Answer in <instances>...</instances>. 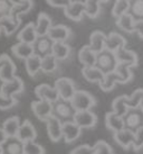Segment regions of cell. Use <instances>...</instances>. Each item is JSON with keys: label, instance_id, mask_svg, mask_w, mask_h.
<instances>
[{"label": "cell", "instance_id": "5bb4252c", "mask_svg": "<svg viewBox=\"0 0 143 154\" xmlns=\"http://www.w3.org/2000/svg\"><path fill=\"white\" fill-rule=\"evenodd\" d=\"M35 94L39 99L49 101L51 103L59 99L58 92H57L56 88L49 86V85H46V83H42V85H39V86L36 87Z\"/></svg>", "mask_w": 143, "mask_h": 154}, {"label": "cell", "instance_id": "bcb514c9", "mask_svg": "<svg viewBox=\"0 0 143 154\" xmlns=\"http://www.w3.org/2000/svg\"><path fill=\"white\" fill-rule=\"evenodd\" d=\"M132 149L134 151H140L141 149H143V127L135 132V140Z\"/></svg>", "mask_w": 143, "mask_h": 154}, {"label": "cell", "instance_id": "7a4b0ae2", "mask_svg": "<svg viewBox=\"0 0 143 154\" xmlns=\"http://www.w3.org/2000/svg\"><path fill=\"white\" fill-rule=\"evenodd\" d=\"M75 112L76 110L68 100H63L59 98L58 100L53 103V116L62 123L73 120Z\"/></svg>", "mask_w": 143, "mask_h": 154}, {"label": "cell", "instance_id": "603a6c76", "mask_svg": "<svg viewBox=\"0 0 143 154\" xmlns=\"http://www.w3.org/2000/svg\"><path fill=\"white\" fill-rule=\"evenodd\" d=\"M105 42H106V35L103 32H101V30H95L89 36V46L95 53H98V52L103 51L105 48Z\"/></svg>", "mask_w": 143, "mask_h": 154}, {"label": "cell", "instance_id": "1f68e13d", "mask_svg": "<svg viewBox=\"0 0 143 154\" xmlns=\"http://www.w3.org/2000/svg\"><path fill=\"white\" fill-rule=\"evenodd\" d=\"M116 83H121V78L115 71H113V72L106 73L104 75V79L98 85L103 91H111L114 89Z\"/></svg>", "mask_w": 143, "mask_h": 154}, {"label": "cell", "instance_id": "5b68a950", "mask_svg": "<svg viewBox=\"0 0 143 154\" xmlns=\"http://www.w3.org/2000/svg\"><path fill=\"white\" fill-rule=\"evenodd\" d=\"M54 87L56 88L58 96L63 100H68L71 101L72 97L76 92L75 82L69 78H59L55 81Z\"/></svg>", "mask_w": 143, "mask_h": 154}, {"label": "cell", "instance_id": "8fae6325", "mask_svg": "<svg viewBox=\"0 0 143 154\" xmlns=\"http://www.w3.org/2000/svg\"><path fill=\"white\" fill-rule=\"evenodd\" d=\"M65 16L74 22H80L85 15V5L83 1H71L67 7L64 8Z\"/></svg>", "mask_w": 143, "mask_h": 154}, {"label": "cell", "instance_id": "cb8c5ba5", "mask_svg": "<svg viewBox=\"0 0 143 154\" xmlns=\"http://www.w3.org/2000/svg\"><path fill=\"white\" fill-rule=\"evenodd\" d=\"M78 61L84 66H94L96 62V53L89 45H85L78 52Z\"/></svg>", "mask_w": 143, "mask_h": 154}, {"label": "cell", "instance_id": "7c38bea8", "mask_svg": "<svg viewBox=\"0 0 143 154\" xmlns=\"http://www.w3.org/2000/svg\"><path fill=\"white\" fill-rule=\"evenodd\" d=\"M115 55H116L118 63H123V64L129 65L130 68H135L139 64L138 54L134 51L127 50L125 46L118 48V51L115 52Z\"/></svg>", "mask_w": 143, "mask_h": 154}, {"label": "cell", "instance_id": "d6986e66", "mask_svg": "<svg viewBox=\"0 0 143 154\" xmlns=\"http://www.w3.org/2000/svg\"><path fill=\"white\" fill-rule=\"evenodd\" d=\"M126 45V39L123 37L121 34L112 32L106 36V42H105V48L109 51L116 52L118 48L124 47Z\"/></svg>", "mask_w": 143, "mask_h": 154}, {"label": "cell", "instance_id": "680465c9", "mask_svg": "<svg viewBox=\"0 0 143 154\" xmlns=\"http://www.w3.org/2000/svg\"><path fill=\"white\" fill-rule=\"evenodd\" d=\"M0 32H1V28H0Z\"/></svg>", "mask_w": 143, "mask_h": 154}, {"label": "cell", "instance_id": "9a60e30c", "mask_svg": "<svg viewBox=\"0 0 143 154\" xmlns=\"http://www.w3.org/2000/svg\"><path fill=\"white\" fill-rule=\"evenodd\" d=\"M24 91V82L20 78L16 77L13 80L8 82H4L2 90H1V96L6 98H11L16 94H20Z\"/></svg>", "mask_w": 143, "mask_h": 154}, {"label": "cell", "instance_id": "f6af8a7d", "mask_svg": "<svg viewBox=\"0 0 143 154\" xmlns=\"http://www.w3.org/2000/svg\"><path fill=\"white\" fill-rule=\"evenodd\" d=\"M71 154H95V150H94V146L83 144V145L76 146L71 152Z\"/></svg>", "mask_w": 143, "mask_h": 154}, {"label": "cell", "instance_id": "44dd1931", "mask_svg": "<svg viewBox=\"0 0 143 154\" xmlns=\"http://www.w3.org/2000/svg\"><path fill=\"white\" fill-rule=\"evenodd\" d=\"M1 146L4 154H24V143L17 137H8Z\"/></svg>", "mask_w": 143, "mask_h": 154}, {"label": "cell", "instance_id": "db71d44e", "mask_svg": "<svg viewBox=\"0 0 143 154\" xmlns=\"http://www.w3.org/2000/svg\"><path fill=\"white\" fill-rule=\"evenodd\" d=\"M1 64H2V59L0 57V68H1Z\"/></svg>", "mask_w": 143, "mask_h": 154}, {"label": "cell", "instance_id": "ac0fdd59", "mask_svg": "<svg viewBox=\"0 0 143 154\" xmlns=\"http://www.w3.org/2000/svg\"><path fill=\"white\" fill-rule=\"evenodd\" d=\"M72 34V30L65 25H53L48 32V36L54 42H66Z\"/></svg>", "mask_w": 143, "mask_h": 154}, {"label": "cell", "instance_id": "b9f144b4", "mask_svg": "<svg viewBox=\"0 0 143 154\" xmlns=\"http://www.w3.org/2000/svg\"><path fill=\"white\" fill-rule=\"evenodd\" d=\"M24 154H45V149L35 141L24 143Z\"/></svg>", "mask_w": 143, "mask_h": 154}, {"label": "cell", "instance_id": "816d5d0a", "mask_svg": "<svg viewBox=\"0 0 143 154\" xmlns=\"http://www.w3.org/2000/svg\"><path fill=\"white\" fill-rule=\"evenodd\" d=\"M2 86H4V81L0 79V94H1V90H2Z\"/></svg>", "mask_w": 143, "mask_h": 154}, {"label": "cell", "instance_id": "7402d4cb", "mask_svg": "<svg viewBox=\"0 0 143 154\" xmlns=\"http://www.w3.org/2000/svg\"><path fill=\"white\" fill-rule=\"evenodd\" d=\"M11 52L13 53V55L21 59V60H26L33 54H35L34 52V46L33 44L29 43H24V42H19V43L15 44L11 47Z\"/></svg>", "mask_w": 143, "mask_h": 154}, {"label": "cell", "instance_id": "6f0895ef", "mask_svg": "<svg viewBox=\"0 0 143 154\" xmlns=\"http://www.w3.org/2000/svg\"><path fill=\"white\" fill-rule=\"evenodd\" d=\"M140 107H141V108H142V109H143V103H141V106H140Z\"/></svg>", "mask_w": 143, "mask_h": 154}, {"label": "cell", "instance_id": "e575fe53", "mask_svg": "<svg viewBox=\"0 0 143 154\" xmlns=\"http://www.w3.org/2000/svg\"><path fill=\"white\" fill-rule=\"evenodd\" d=\"M101 0H85V15L89 18H96L101 13Z\"/></svg>", "mask_w": 143, "mask_h": 154}, {"label": "cell", "instance_id": "ee69618b", "mask_svg": "<svg viewBox=\"0 0 143 154\" xmlns=\"http://www.w3.org/2000/svg\"><path fill=\"white\" fill-rule=\"evenodd\" d=\"M95 154H114L113 150L109 144H107L105 141H98L94 145Z\"/></svg>", "mask_w": 143, "mask_h": 154}, {"label": "cell", "instance_id": "484cf974", "mask_svg": "<svg viewBox=\"0 0 143 154\" xmlns=\"http://www.w3.org/2000/svg\"><path fill=\"white\" fill-rule=\"evenodd\" d=\"M105 125L106 127L113 133L118 132L124 128V122L122 116L116 115L114 111H109L105 116Z\"/></svg>", "mask_w": 143, "mask_h": 154}, {"label": "cell", "instance_id": "7dc6e473", "mask_svg": "<svg viewBox=\"0 0 143 154\" xmlns=\"http://www.w3.org/2000/svg\"><path fill=\"white\" fill-rule=\"evenodd\" d=\"M72 0H46V2L51 7L56 8H65L71 4Z\"/></svg>", "mask_w": 143, "mask_h": 154}, {"label": "cell", "instance_id": "836d02e7", "mask_svg": "<svg viewBox=\"0 0 143 154\" xmlns=\"http://www.w3.org/2000/svg\"><path fill=\"white\" fill-rule=\"evenodd\" d=\"M126 99H127L126 94H122V96L116 97L113 100V103H112V111H114L116 115L123 117L126 114V111L129 110V106H127V103H126Z\"/></svg>", "mask_w": 143, "mask_h": 154}, {"label": "cell", "instance_id": "4dcf8cb0", "mask_svg": "<svg viewBox=\"0 0 143 154\" xmlns=\"http://www.w3.org/2000/svg\"><path fill=\"white\" fill-rule=\"evenodd\" d=\"M51 54L56 57L57 61H64L71 54V47L65 42H54Z\"/></svg>", "mask_w": 143, "mask_h": 154}, {"label": "cell", "instance_id": "3957f363", "mask_svg": "<svg viewBox=\"0 0 143 154\" xmlns=\"http://www.w3.org/2000/svg\"><path fill=\"white\" fill-rule=\"evenodd\" d=\"M71 103L76 111L91 110V108L96 105V100L87 91L76 90V92L71 99Z\"/></svg>", "mask_w": 143, "mask_h": 154}, {"label": "cell", "instance_id": "91938a15", "mask_svg": "<svg viewBox=\"0 0 143 154\" xmlns=\"http://www.w3.org/2000/svg\"><path fill=\"white\" fill-rule=\"evenodd\" d=\"M130 1H131V0H130Z\"/></svg>", "mask_w": 143, "mask_h": 154}, {"label": "cell", "instance_id": "8992f818", "mask_svg": "<svg viewBox=\"0 0 143 154\" xmlns=\"http://www.w3.org/2000/svg\"><path fill=\"white\" fill-rule=\"evenodd\" d=\"M31 111L39 120L46 122L51 116H53V103L42 99H39L37 101H33Z\"/></svg>", "mask_w": 143, "mask_h": 154}, {"label": "cell", "instance_id": "60d3db41", "mask_svg": "<svg viewBox=\"0 0 143 154\" xmlns=\"http://www.w3.org/2000/svg\"><path fill=\"white\" fill-rule=\"evenodd\" d=\"M129 13L135 19H143V0H131Z\"/></svg>", "mask_w": 143, "mask_h": 154}, {"label": "cell", "instance_id": "74e56055", "mask_svg": "<svg viewBox=\"0 0 143 154\" xmlns=\"http://www.w3.org/2000/svg\"><path fill=\"white\" fill-rule=\"evenodd\" d=\"M57 62L58 61L56 60V57L53 54L42 57V71L45 73L54 72L57 69Z\"/></svg>", "mask_w": 143, "mask_h": 154}, {"label": "cell", "instance_id": "ba28073f", "mask_svg": "<svg viewBox=\"0 0 143 154\" xmlns=\"http://www.w3.org/2000/svg\"><path fill=\"white\" fill-rule=\"evenodd\" d=\"M53 44H54V41H53L48 35L38 36L37 39L35 41V43L33 44L35 54H37V55L40 56V57L49 55V54H51Z\"/></svg>", "mask_w": 143, "mask_h": 154}, {"label": "cell", "instance_id": "52a82bcc", "mask_svg": "<svg viewBox=\"0 0 143 154\" xmlns=\"http://www.w3.org/2000/svg\"><path fill=\"white\" fill-rule=\"evenodd\" d=\"M73 120L82 129L93 128L97 123V116L91 110H80L76 111Z\"/></svg>", "mask_w": 143, "mask_h": 154}, {"label": "cell", "instance_id": "d590c367", "mask_svg": "<svg viewBox=\"0 0 143 154\" xmlns=\"http://www.w3.org/2000/svg\"><path fill=\"white\" fill-rule=\"evenodd\" d=\"M129 11H130V0H115L112 8V16L114 18H118Z\"/></svg>", "mask_w": 143, "mask_h": 154}, {"label": "cell", "instance_id": "f907efd6", "mask_svg": "<svg viewBox=\"0 0 143 154\" xmlns=\"http://www.w3.org/2000/svg\"><path fill=\"white\" fill-rule=\"evenodd\" d=\"M10 1H11L13 5H16V4H20L22 0H10Z\"/></svg>", "mask_w": 143, "mask_h": 154}, {"label": "cell", "instance_id": "4fadbf2b", "mask_svg": "<svg viewBox=\"0 0 143 154\" xmlns=\"http://www.w3.org/2000/svg\"><path fill=\"white\" fill-rule=\"evenodd\" d=\"M114 141L118 143V145L123 147L124 150H129L133 146L135 140V133L133 131H130L127 128H123L118 132L114 133Z\"/></svg>", "mask_w": 143, "mask_h": 154}, {"label": "cell", "instance_id": "d6a6232c", "mask_svg": "<svg viewBox=\"0 0 143 154\" xmlns=\"http://www.w3.org/2000/svg\"><path fill=\"white\" fill-rule=\"evenodd\" d=\"M20 124L21 123L19 117L13 116V117H9L8 119L4 120V125H2V128H4V131L6 132L8 137H16Z\"/></svg>", "mask_w": 143, "mask_h": 154}, {"label": "cell", "instance_id": "ab89813d", "mask_svg": "<svg viewBox=\"0 0 143 154\" xmlns=\"http://www.w3.org/2000/svg\"><path fill=\"white\" fill-rule=\"evenodd\" d=\"M126 103L129 108H138L143 103V89L135 90L131 96H127Z\"/></svg>", "mask_w": 143, "mask_h": 154}, {"label": "cell", "instance_id": "6da1fadb", "mask_svg": "<svg viewBox=\"0 0 143 154\" xmlns=\"http://www.w3.org/2000/svg\"><path fill=\"white\" fill-rule=\"evenodd\" d=\"M118 63V59H116V55H115V52L109 51V50L104 48L103 51L96 53L95 66H97L104 74L113 72Z\"/></svg>", "mask_w": 143, "mask_h": 154}, {"label": "cell", "instance_id": "2e32d148", "mask_svg": "<svg viewBox=\"0 0 143 154\" xmlns=\"http://www.w3.org/2000/svg\"><path fill=\"white\" fill-rule=\"evenodd\" d=\"M17 138H19L22 143L29 141H35L37 137V132L36 128L34 127V125L30 123L29 120H24V123H21L19 126L17 133Z\"/></svg>", "mask_w": 143, "mask_h": 154}, {"label": "cell", "instance_id": "7bdbcfd3", "mask_svg": "<svg viewBox=\"0 0 143 154\" xmlns=\"http://www.w3.org/2000/svg\"><path fill=\"white\" fill-rule=\"evenodd\" d=\"M13 4L10 0H0V19L9 17L11 10H13Z\"/></svg>", "mask_w": 143, "mask_h": 154}, {"label": "cell", "instance_id": "e0dca14e", "mask_svg": "<svg viewBox=\"0 0 143 154\" xmlns=\"http://www.w3.org/2000/svg\"><path fill=\"white\" fill-rule=\"evenodd\" d=\"M82 134V128L74 120L63 123V138L66 143L76 141Z\"/></svg>", "mask_w": 143, "mask_h": 154}, {"label": "cell", "instance_id": "d4e9b609", "mask_svg": "<svg viewBox=\"0 0 143 154\" xmlns=\"http://www.w3.org/2000/svg\"><path fill=\"white\" fill-rule=\"evenodd\" d=\"M33 6H34L33 0H22L20 4L13 5V10H11V14L9 17L11 18L13 22H20V18H19L20 15L28 13L30 9L33 8Z\"/></svg>", "mask_w": 143, "mask_h": 154}, {"label": "cell", "instance_id": "f5cc1de1", "mask_svg": "<svg viewBox=\"0 0 143 154\" xmlns=\"http://www.w3.org/2000/svg\"><path fill=\"white\" fill-rule=\"evenodd\" d=\"M0 154H4V150H2V146L0 145Z\"/></svg>", "mask_w": 143, "mask_h": 154}, {"label": "cell", "instance_id": "30bf717a", "mask_svg": "<svg viewBox=\"0 0 143 154\" xmlns=\"http://www.w3.org/2000/svg\"><path fill=\"white\" fill-rule=\"evenodd\" d=\"M47 126V133L51 142H59L63 138V123L56 117L51 116L45 122Z\"/></svg>", "mask_w": 143, "mask_h": 154}, {"label": "cell", "instance_id": "8d00e7d4", "mask_svg": "<svg viewBox=\"0 0 143 154\" xmlns=\"http://www.w3.org/2000/svg\"><path fill=\"white\" fill-rule=\"evenodd\" d=\"M131 69L132 68H130L129 65L123 64V63H118L114 71L121 78V83H127L129 81H131V79L133 77V73L131 71Z\"/></svg>", "mask_w": 143, "mask_h": 154}, {"label": "cell", "instance_id": "9f6ffc18", "mask_svg": "<svg viewBox=\"0 0 143 154\" xmlns=\"http://www.w3.org/2000/svg\"><path fill=\"white\" fill-rule=\"evenodd\" d=\"M109 0H101V2H107Z\"/></svg>", "mask_w": 143, "mask_h": 154}, {"label": "cell", "instance_id": "c3c4849f", "mask_svg": "<svg viewBox=\"0 0 143 154\" xmlns=\"http://www.w3.org/2000/svg\"><path fill=\"white\" fill-rule=\"evenodd\" d=\"M134 33L139 35L140 38L143 39V19H135Z\"/></svg>", "mask_w": 143, "mask_h": 154}, {"label": "cell", "instance_id": "83f0119b", "mask_svg": "<svg viewBox=\"0 0 143 154\" xmlns=\"http://www.w3.org/2000/svg\"><path fill=\"white\" fill-rule=\"evenodd\" d=\"M36 32H37L38 36H44L47 35L48 32L51 29V27L53 26L51 17L45 13H40L38 15L37 18V24H36Z\"/></svg>", "mask_w": 143, "mask_h": 154}, {"label": "cell", "instance_id": "277c9868", "mask_svg": "<svg viewBox=\"0 0 143 154\" xmlns=\"http://www.w3.org/2000/svg\"><path fill=\"white\" fill-rule=\"evenodd\" d=\"M124 128L136 132L139 128L143 127V109L141 107L129 108L126 114L123 116Z\"/></svg>", "mask_w": 143, "mask_h": 154}, {"label": "cell", "instance_id": "9c48e42d", "mask_svg": "<svg viewBox=\"0 0 143 154\" xmlns=\"http://www.w3.org/2000/svg\"><path fill=\"white\" fill-rule=\"evenodd\" d=\"M0 57L2 59V64L0 68V79L4 82L11 81L16 78V65L7 54H2Z\"/></svg>", "mask_w": 143, "mask_h": 154}, {"label": "cell", "instance_id": "681fc988", "mask_svg": "<svg viewBox=\"0 0 143 154\" xmlns=\"http://www.w3.org/2000/svg\"><path fill=\"white\" fill-rule=\"evenodd\" d=\"M7 138H8V136H7L6 132L4 131L2 127H0V145H2L4 142L7 141Z\"/></svg>", "mask_w": 143, "mask_h": 154}, {"label": "cell", "instance_id": "ffe728a7", "mask_svg": "<svg viewBox=\"0 0 143 154\" xmlns=\"http://www.w3.org/2000/svg\"><path fill=\"white\" fill-rule=\"evenodd\" d=\"M38 35L36 32V26L34 23H29L22 28V29L18 33L17 38L19 42H24V43L34 44L35 41L37 39Z\"/></svg>", "mask_w": 143, "mask_h": 154}, {"label": "cell", "instance_id": "f35d334b", "mask_svg": "<svg viewBox=\"0 0 143 154\" xmlns=\"http://www.w3.org/2000/svg\"><path fill=\"white\" fill-rule=\"evenodd\" d=\"M20 22H13L10 17H6L0 19V28L4 30L7 35H11L18 29Z\"/></svg>", "mask_w": 143, "mask_h": 154}, {"label": "cell", "instance_id": "4316f807", "mask_svg": "<svg viewBox=\"0 0 143 154\" xmlns=\"http://www.w3.org/2000/svg\"><path fill=\"white\" fill-rule=\"evenodd\" d=\"M82 74L85 78V80L92 83H100L104 79V73L102 72L97 66H84L82 69Z\"/></svg>", "mask_w": 143, "mask_h": 154}, {"label": "cell", "instance_id": "11a10c76", "mask_svg": "<svg viewBox=\"0 0 143 154\" xmlns=\"http://www.w3.org/2000/svg\"><path fill=\"white\" fill-rule=\"evenodd\" d=\"M72 1H83V2H84L85 0H72Z\"/></svg>", "mask_w": 143, "mask_h": 154}, {"label": "cell", "instance_id": "f546056e", "mask_svg": "<svg viewBox=\"0 0 143 154\" xmlns=\"http://www.w3.org/2000/svg\"><path fill=\"white\" fill-rule=\"evenodd\" d=\"M116 25L120 29L126 33H134L135 18L130 13H126L122 16L116 18Z\"/></svg>", "mask_w": 143, "mask_h": 154}, {"label": "cell", "instance_id": "f1b7e54d", "mask_svg": "<svg viewBox=\"0 0 143 154\" xmlns=\"http://www.w3.org/2000/svg\"><path fill=\"white\" fill-rule=\"evenodd\" d=\"M26 71L30 77H36L39 71H42V57L37 54H33L28 59H26Z\"/></svg>", "mask_w": 143, "mask_h": 154}]
</instances>
